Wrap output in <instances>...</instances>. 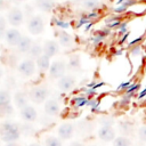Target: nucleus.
<instances>
[{
  "mask_svg": "<svg viewBox=\"0 0 146 146\" xmlns=\"http://www.w3.org/2000/svg\"><path fill=\"white\" fill-rule=\"evenodd\" d=\"M49 96V90L47 87L43 86H38V87H33L30 91H29V98L35 103V104H41L43 103Z\"/></svg>",
  "mask_w": 146,
  "mask_h": 146,
  "instance_id": "obj_1",
  "label": "nucleus"
},
{
  "mask_svg": "<svg viewBox=\"0 0 146 146\" xmlns=\"http://www.w3.org/2000/svg\"><path fill=\"white\" fill-rule=\"evenodd\" d=\"M66 68H67V64L63 60H55L51 63L50 65V68H49V76L51 79H60L63 78L66 72Z\"/></svg>",
  "mask_w": 146,
  "mask_h": 146,
  "instance_id": "obj_2",
  "label": "nucleus"
},
{
  "mask_svg": "<svg viewBox=\"0 0 146 146\" xmlns=\"http://www.w3.org/2000/svg\"><path fill=\"white\" fill-rule=\"evenodd\" d=\"M44 29V23L41 16L34 15L29 19V24H27V30L31 34L36 35L40 34Z\"/></svg>",
  "mask_w": 146,
  "mask_h": 146,
  "instance_id": "obj_3",
  "label": "nucleus"
},
{
  "mask_svg": "<svg viewBox=\"0 0 146 146\" xmlns=\"http://www.w3.org/2000/svg\"><path fill=\"white\" fill-rule=\"evenodd\" d=\"M18 72L23 75V76H31L34 74L35 72V63L33 59L29 58V59H24L23 62H21L17 66Z\"/></svg>",
  "mask_w": 146,
  "mask_h": 146,
  "instance_id": "obj_4",
  "label": "nucleus"
},
{
  "mask_svg": "<svg viewBox=\"0 0 146 146\" xmlns=\"http://www.w3.org/2000/svg\"><path fill=\"white\" fill-rule=\"evenodd\" d=\"M24 15L19 8H13L7 15V22L13 26H19L23 23Z\"/></svg>",
  "mask_w": 146,
  "mask_h": 146,
  "instance_id": "obj_5",
  "label": "nucleus"
},
{
  "mask_svg": "<svg viewBox=\"0 0 146 146\" xmlns=\"http://www.w3.org/2000/svg\"><path fill=\"white\" fill-rule=\"evenodd\" d=\"M22 38H23V35L16 29H9V30H7V32L5 33V36H3V39L6 40V42L9 46H18V43L21 42Z\"/></svg>",
  "mask_w": 146,
  "mask_h": 146,
  "instance_id": "obj_6",
  "label": "nucleus"
},
{
  "mask_svg": "<svg viewBox=\"0 0 146 146\" xmlns=\"http://www.w3.org/2000/svg\"><path fill=\"white\" fill-rule=\"evenodd\" d=\"M98 137L103 141H113L116 138L115 130L111 125H103L98 130Z\"/></svg>",
  "mask_w": 146,
  "mask_h": 146,
  "instance_id": "obj_7",
  "label": "nucleus"
},
{
  "mask_svg": "<svg viewBox=\"0 0 146 146\" xmlns=\"http://www.w3.org/2000/svg\"><path fill=\"white\" fill-rule=\"evenodd\" d=\"M21 137V129L16 128V129H11V130H7V131H1V140L7 143H16V140H18Z\"/></svg>",
  "mask_w": 146,
  "mask_h": 146,
  "instance_id": "obj_8",
  "label": "nucleus"
},
{
  "mask_svg": "<svg viewBox=\"0 0 146 146\" xmlns=\"http://www.w3.org/2000/svg\"><path fill=\"white\" fill-rule=\"evenodd\" d=\"M43 110H44V113H46L47 115L54 116V115H57V114L59 113L60 105H59V103H58L56 99L51 98V99H48V100L44 103Z\"/></svg>",
  "mask_w": 146,
  "mask_h": 146,
  "instance_id": "obj_9",
  "label": "nucleus"
},
{
  "mask_svg": "<svg viewBox=\"0 0 146 146\" xmlns=\"http://www.w3.org/2000/svg\"><path fill=\"white\" fill-rule=\"evenodd\" d=\"M57 86L62 91H70L75 86V79L72 75H64L58 80Z\"/></svg>",
  "mask_w": 146,
  "mask_h": 146,
  "instance_id": "obj_10",
  "label": "nucleus"
},
{
  "mask_svg": "<svg viewBox=\"0 0 146 146\" xmlns=\"http://www.w3.org/2000/svg\"><path fill=\"white\" fill-rule=\"evenodd\" d=\"M74 132V125L72 123H63L58 128V137L62 140H67L73 136Z\"/></svg>",
  "mask_w": 146,
  "mask_h": 146,
  "instance_id": "obj_11",
  "label": "nucleus"
},
{
  "mask_svg": "<svg viewBox=\"0 0 146 146\" xmlns=\"http://www.w3.org/2000/svg\"><path fill=\"white\" fill-rule=\"evenodd\" d=\"M36 116H38V113L35 111V108L31 105H27V106H25L24 108L21 110V117L27 123L35 121Z\"/></svg>",
  "mask_w": 146,
  "mask_h": 146,
  "instance_id": "obj_12",
  "label": "nucleus"
},
{
  "mask_svg": "<svg viewBox=\"0 0 146 146\" xmlns=\"http://www.w3.org/2000/svg\"><path fill=\"white\" fill-rule=\"evenodd\" d=\"M59 51V46L55 40H47L43 43V54L47 55L48 57H52Z\"/></svg>",
  "mask_w": 146,
  "mask_h": 146,
  "instance_id": "obj_13",
  "label": "nucleus"
},
{
  "mask_svg": "<svg viewBox=\"0 0 146 146\" xmlns=\"http://www.w3.org/2000/svg\"><path fill=\"white\" fill-rule=\"evenodd\" d=\"M34 6L44 13H50L55 8V0H34Z\"/></svg>",
  "mask_w": 146,
  "mask_h": 146,
  "instance_id": "obj_14",
  "label": "nucleus"
},
{
  "mask_svg": "<svg viewBox=\"0 0 146 146\" xmlns=\"http://www.w3.org/2000/svg\"><path fill=\"white\" fill-rule=\"evenodd\" d=\"M27 102L29 98L26 96V94H24L23 91H16L14 95V103L18 108H24L25 106H27Z\"/></svg>",
  "mask_w": 146,
  "mask_h": 146,
  "instance_id": "obj_15",
  "label": "nucleus"
},
{
  "mask_svg": "<svg viewBox=\"0 0 146 146\" xmlns=\"http://www.w3.org/2000/svg\"><path fill=\"white\" fill-rule=\"evenodd\" d=\"M50 65H51V63H50V57H48L47 55H41L38 59H36V66H38V68L41 71V72H44V71H47V70H49L50 68Z\"/></svg>",
  "mask_w": 146,
  "mask_h": 146,
  "instance_id": "obj_16",
  "label": "nucleus"
},
{
  "mask_svg": "<svg viewBox=\"0 0 146 146\" xmlns=\"http://www.w3.org/2000/svg\"><path fill=\"white\" fill-rule=\"evenodd\" d=\"M32 46H33L32 39L29 38V36H23L22 40H21V42H19L18 46H17V49H18V51H21V52H29V51L31 50Z\"/></svg>",
  "mask_w": 146,
  "mask_h": 146,
  "instance_id": "obj_17",
  "label": "nucleus"
},
{
  "mask_svg": "<svg viewBox=\"0 0 146 146\" xmlns=\"http://www.w3.org/2000/svg\"><path fill=\"white\" fill-rule=\"evenodd\" d=\"M58 38H59V43L63 47H71L73 43V38L71 36V34H68L67 32H65L64 30H62L58 33Z\"/></svg>",
  "mask_w": 146,
  "mask_h": 146,
  "instance_id": "obj_18",
  "label": "nucleus"
},
{
  "mask_svg": "<svg viewBox=\"0 0 146 146\" xmlns=\"http://www.w3.org/2000/svg\"><path fill=\"white\" fill-rule=\"evenodd\" d=\"M29 55H30L31 59H38L41 55H43V46H41L38 42L33 43L31 50L29 51Z\"/></svg>",
  "mask_w": 146,
  "mask_h": 146,
  "instance_id": "obj_19",
  "label": "nucleus"
},
{
  "mask_svg": "<svg viewBox=\"0 0 146 146\" xmlns=\"http://www.w3.org/2000/svg\"><path fill=\"white\" fill-rule=\"evenodd\" d=\"M43 146H63V143H62V139L59 137L49 136L44 139Z\"/></svg>",
  "mask_w": 146,
  "mask_h": 146,
  "instance_id": "obj_20",
  "label": "nucleus"
},
{
  "mask_svg": "<svg viewBox=\"0 0 146 146\" xmlns=\"http://www.w3.org/2000/svg\"><path fill=\"white\" fill-rule=\"evenodd\" d=\"M131 140L125 136H119L113 140V146H131Z\"/></svg>",
  "mask_w": 146,
  "mask_h": 146,
  "instance_id": "obj_21",
  "label": "nucleus"
},
{
  "mask_svg": "<svg viewBox=\"0 0 146 146\" xmlns=\"http://www.w3.org/2000/svg\"><path fill=\"white\" fill-rule=\"evenodd\" d=\"M10 94L7 90H1L0 92V107L10 105Z\"/></svg>",
  "mask_w": 146,
  "mask_h": 146,
  "instance_id": "obj_22",
  "label": "nucleus"
},
{
  "mask_svg": "<svg viewBox=\"0 0 146 146\" xmlns=\"http://www.w3.org/2000/svg\"><path fill=\"white\" fill-rule=\"evenodd\" d=\"M16 128H19V124L11 120H6L1 123V131H7V130L16 129Z\"/></svg>",
  "mask_w": 146,
  "mask_h": 146,
  "instance_id": "obj_23",
  "label": "nucleus"
},
{
  "mask_svg": "<svg viewBox=\"0 0 146 146\" xmlns=\"http://www.w3.org/2000/svg\"><path fill=\"white\" fill-rule=\"evenodd\" d=\"M80 64H81L80 57L75 55V56H72V57L70 58L68 64H67V67H68L70 70H78V68H80Z\"/></svg>",
  "mask_w": 146,
  "mask_h": 146,
  "instance_id": "obj_24",
  "label": "nucleus"
},
{
  "mask_svg": "<svg viewBox=\"0 0 146 146\" xmlns=\"http://www.w3.org/2000/svg\"><path fill=\"white\" fill-rule=\"evenodd\" d=\"M120 130L124 133V135H130L133 131V127L130 122L128 121H122L120 122Z\"/></svg>",
  "mask_w": 146,
  "mask_h": 146,
  "instance_id": "obj_25",
  "label": "nucleus"
},
{
  "mask_svg": "<svg viewBox=\"0 0 146 146\" xmlns=\"http://www.w3.org/2000/svg\"><path fill=\"white\" fill-rule=\"evenodd\" d=\"M83 6L87 9H90L91 11H95V9L98 8V6H99V1L98 0H86V1H83Z\"/></svg>",
  "mask_w": 146,
  "mask_h": 146,
  "instance_id": "obj_26",
  "label": "nucleus"
},
{
  "mask_svg": "<svg viewBox=\"0 0 146 146\" xmlns=\"http://www.w3.org/2000/svg\"><path fill=\"white\" fill-rule=\"evenodd\" d=\"M19 129H21V133L24 135H31L34 132V129L31 124L29 123H24V124H19Z\"/></svg>",
  "mask_w": 146,
  "mask_h": 146,
  "instance_id": "obj_27",
  "label": "nucleus"
},
{
  "mask_svg": "<svg viewBox=\"0 0 146 146\" xmlns=\"http://www.w3.org/2000/svg\"><path fill=\"white\" fill-rule=\"evenodd\" d=\"M88 99L86 97H76L74 99H72V103L76 106V107H82L84 105H88Z\"/></svg>",
  "mask_w": 146,
  "mask_h": 146,
  "instance_id": "obj_28",
  "label": "nucleus"
},
{
  "mask_svg": "<svg viewBox=\"0 0 146 146\" xmlns=\"http://www.w3.org/2000/svg\"><path fill=\"white\" fill-rule=\"evenodd\" d=\"M55 24L57 27L62 29V30H65L67 27H70V23L66 22V21H63V19H55Z\"/></svg>",
  "mask_w": 146,
  "mask_h": 146,
  "instance_id": "obj_29",
  "label": "nucleus"
},
{
  "mask_svg": "<svg viewBox=\"0 0 146 146\" xmlns=\"http://www.w3.org/2000/svg\"><path fill=\"white\" fill-rule=\"evenodd\" d=\"M139 87H140V83H132V84H131V86L125 90V94H127V95H131V96H132V95H133V92H135V91H137V90L139 89Z\"/></svg>",
  "mask_w": 146,
  "mask_h": 146,
  "instance_id": "obj_30",
  "label": "nucleus"
},
{
  "mask_svg": "<svg viewBox=\"0 0 146 146\" xmlns=\"http://www.w3.org/2000/svg\"><path fill=\"white\" fill-rule=\"evenodd\" d=\"M6 32H7V30H6V19H5V17H0V34H1L2 38L5 36Z\"/></svg>",
  "mask_w": 146,
  "mask_h": 146,
  "instance_id": "obj_31",
  "label": "nucleus"
},
{
  "mask_svg": "<svg viewBox=\"0 0 146 146\" xmlns=\"http://www.w3.org/2000/svg\"><path fill=\"white\" fill-rule=\"evenodd\" d=\"M13 113H14V110H13V106L11 105L1 107V114L2 115H11Z\"/></svg>",
  "mask_w": 146,
  "mask_h": 146,
  "instance_id": "obj_32",
  "label": "nucleus"
},
{
  "mask_svg": "<svg viewBox=\"0 0 146 146\" xmlns=\"http://www.w3.org/2000/svg\"><path fill=\"white\" fill-rule=\"evenodd\" d=\"M138 135H139V139L141 141H146V127H140L138 130Z\"/></svg>",
  "mask_w": 146,
  "mask_h": 146,
  "instance_id": "obj_33",
  "label": "nucleus"
},
{
  "mask_svg": "<svg viewBox=\"0 0 146 146\" xmlns=\"http://www.w3.org/2000/svg\"><path fill=\"white\" fill-rule=\"evenodd\" d=\"M89 23H91V21H89V19L87 18V16L81 17V18L79 19L78 24H76V27H81V26H83V25H88Z\"/></svg>",
  "mask_w": 146,
  "mask_h": 146,
  "instance_id": "obj_34",
  "label": "nucleus"
},
{
  "mask_svg": "<svg viewBox=\"0 0 146 146\" xmlns=\"http://www.w3.org/2000/svg\"><path fill=\"white\" fill-rule=\"evenodd\" d=\"M140 51H141V44H137V46L132 47L130 52H131L132 56H138V55H140Z\"/></svg>",
  "mask_w": 146,
  "mask_h": 146,
  "instance_id": "obj_35",
  "label": "nucleus"
},
{
  "mask_svg": "<svg viewBox=\"0 0 146 146\" xmlns=\"http://www.w3.org/2000/svg\"><path fill=\"white\" fill-rule=\"evenodd\" d=\"M131 84H132V83H131V80H128V81H125V82H122V83L117 87V90H127Z\"/></svg>",
  "mask_w": 146,
  "mask_h": 146,
  "instance_id": "obj_36",
  "label": "nucleus"
},
{
  "mask_svg": "<svg viewBox=\"0 0 146 146\" xmlns=\"http://www.w3.org/2000/svg\"><path fill=\"white\" fill-rule=\"evenodd\" d=\"M119 33L120 34H125L128 33V27H127V22H122V24L119 27Z\"/></svg>",
  "mask_w": 146,
  "mask_h": 146,
  "instance_id": "obj_37",
  "label": "nucleus"
},
{
  "mask_svg": "<svg viewBox=\"0 0 146 146\" xmlns=\"http://www.w3.org/2000/svg\"><path fill=\"white\" fill-rule=\"evenodd\" d=\"M121 24H122V22H121V19H120V21L113 22V23H111V24H107V26H106V27H107V29H110V30H111V29H116V27L119 29Z\"/></svg>",
  "mask_w": 146,
  "mask_h": 146,
  "instance_id": "obj_38",
  "label": "nucleus"
},
{
  "mask_svg": "<svg viewBox=\"0 0 146 146\" xmlns=\"http://www.w3.org/2000/svg\"><path fill=\"white\" fill-rule=\"evenodd\" d=\"M143 40V36H138L137 39H133L131 42L128 43V47H133V46H137V44H140L139 42Z\"/></svg>",
  "mask_w": 146,
  "mask_h": 146,
  "instance_id": "obj_39",
  "label": "nucleus"
},
{
  "mask_svg": "<svg viewBox=\"0 0 146 146\" xmlns=\"http://www.w3.org/2000/svg\"><path fill=\"white\" fill-rule=\"evenodd\" d=\"M125 10H127V7H125L124 5H119V6H116V7L114 8V11L117 13V14H121V13H123V11H125Z\"/></svg>",
  "mask_w": 146,
  "mask_h": 146,
  "instance_id": "obj_40",
  "label": "nucleus"
},
{
  "mask_svg": "<svg viewBox=\"0 0 146 146\" xmlns=\"http://www.w3.org/2000/svg\"><path fill=\"white\" fill-rule=\"evenodd\" d=\"M86 16H87V18H88L89 21H91V19H95V18L98 17V13H97V11H91V13L87 14Z\"/></svg>",
  "mask_w": 146,
  "mask_h": 146,
  "instance_id": "obj_41",
  "label": "nucleus"
},
{
  "mask_svg": "<svg viewBox=\"0 0 146 146\" xmlns=\"http://www.w3.org/2000/svg\"><path fill=\"white\" fill-rule=\"evenodd\" d=\"M88 105L91 106V111H95L97 108V106H98V102H96V100H89L88 102Z\"/></svg>",
  "mask_w": 146,
  "mask_h": 146,
  "instance_id": "obj_42",
  "label": "nucleus"
},
{
  "mask_svg": "<svg viewBox=\"0 0 146 146\" xmlns=\"http://www.w3.org/2000/svg\"><path fill=\"white\" fill-rule=\"evenodd\" d=\"M144 97H146V87H145L143 90H140V92L138 94V99H141V98H144Z\"/></svg>",
  "mask_w": 146,
  "mask_h": 146,
  "instance_id": "obj_43",
  "label": "nucleus"
},
{
  "mask_svg": "<svg viewBox=\"0 0 146 146\" xmlns=\"http://www.w3.org/2000/svg\"><path fill=\"white\" fill-rule=\"evenodd\" d=\"M116 21H120V17H111V18L106 19V23H107V24H111V23L116 22Z\"/></svg>",
  "mask_w": 146,
  "mask_h": 146,
  "instance_id": "obj_44",
  "label": "nucleus"
},
{
  "mask_svg": "<svg viewBox=\"0 0 146 146\" xmlns=\"http://www.w3.org/2000/svg\"><path fill=\"white\" fill-rule=\"evenodd\" d=\"M129 35H130V32H128V33H125V34H123V35H122L123 38H122V39L120 40V43H124V41H125V40H127V39L129 38Z\"/></svg>",
  "mask_w": 146,
  "mask_h": 146,
  "instance_id": "obj_45",
  "label": "nucleus"
},
{
  "mask_svg": "<svg viewBox=\"0 0 146 146\" xmlns=\"http://www.w3.org/2000/svg\"><path fill=\"white\" fill-rule=\"evenodd\" d=\"M68 146H84V144H82L80 141H72Z\"/></svg>",
  "mask_w": 146,
  "mask_h": 146,
  "instance_id": "obj_46",
  "label": "nucleus"
},
{
  "mask_svg": "<svg viewBox=\"0 0 146 146\" xmlns=\"http://www.w3.org/2000/svg\"><path fill=\"white\" fill-rule=\"evenodd\" d=\"M5 146H21V145L17 144V143H7Z\"/></svg>",
  "mask_w": 146,
  "mask_h": 146,
  "instance_id": "obj_47",
  "label": "nucleus"
},
{
  "mask_svg": "<svg viewBox=\"0 0 146 146\" xmlns=\"http://www.w3.org/2000/svg\"><path fill=\"white\" fill-rule=\"evenodd\" d=\"M127 1H131V0H117V6H119V5H122V3L127 2Z\"/></svg>",
  "mask_w": 146,
  "mask_h": 146,
  "instance_id": "obj_48",
  "label": "nucleus"
},
{
  "mask_svg": "<svg viewBox=\"0 0 146 146\" xmlns=\"http://www.w3.org/2000/svg\"><path fill=\"white\" fill-rule=\"evenodd\" d=\"M92 26V23H89L88 25H86V31H88V30H90V27Z\"/></svg>",
  "mask_w": 146,
  "mask_h": 146,
  "instance_id": "obj_49",
  "label": "nucleus"
},
{
  "mask_svg": "<svg viewBox=\"0 0 146 146\" xmlns=\"http://www.w3.org/2000/svg\"><path fill=\"white\" fill-rule=\"evenodd\" d=\"M29 146H42V145L39 144V143H32V144H30Z\"/></svg>",
  "mask_w": 146,
  "mask_h": 146,
  "instance_id": "obj_50",
  "label": "nucleus"
},
{
  "mask_svg": "<svg viewBox=\"0 0 146 146\" xmlns=\"http://www.w3.org/2000/svg\"><path fill=\"white\" fill-rule=\"evenodd\" d=\"M75 1H86V0H75Z\"/></svg>",
  "mask_w": 146,
  "mask_h": 146,
  "instance_id": "obj_51",
  "label": "nucleus"
},
{
  "mask_svg": "<svg viewBox=\"0 0 146 146\" xmlns=\"http://www.w3.org/2000/svg\"><path fill=\"white\" fill-rule=\"evenodd\" d=\"M15 1H23V0H15Z\"/></svg>",
  "mask_w": 146,
  "mask_h": 146,
  "instance_id": "obj_52",
  "label": "nucleus"
},
{
  "mask_svg": "<svg viewBox=\"0 0 146 146\" xmlns=\"http://www.w3.org/2000/svg\"><path fill=\"white\" fill-rule=\"evenodd\" d=\"M90 146H97V145H90Z\"/></svg>",
  "mask_w": 146,
  "mask_h": 146,
  "instance_id": "obj_53",
  "label": "nucleus"
}]
</instances>
